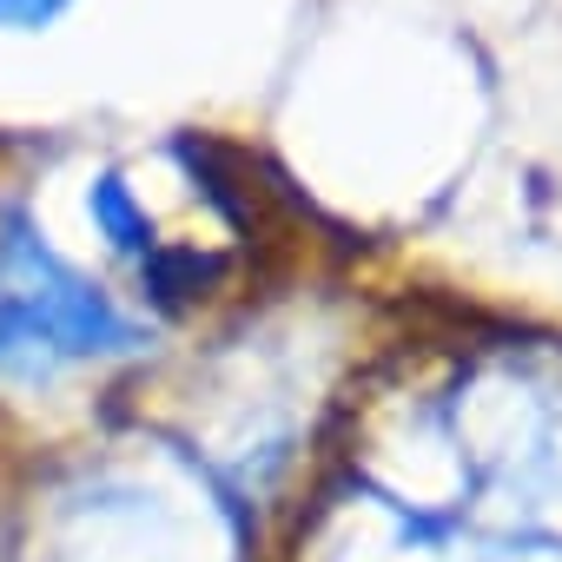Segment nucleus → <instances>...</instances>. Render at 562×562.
<instances>
[{
  "label": "nucleus",
  "mask_w": 562,
  "mask_h": 562,
  "mask_svg": "<svg viewBox=\"0 0 562 562\" xmlns=\"http://www.w3.org/2000/svg\"><path fill=\"white\" fill-rule=\"evenodd\" d=\"M67 8H74V0H0V27H8V34H41Z\"/></svg>",
  "instance_id": "7ed1b4c3"
},
{
  "label": "nucleus",
  "mask_w": 562,
  "mask_h": 562,
  "mask_svg": "<svg viewBox=\"0 0 562 562\" xmlns=\"http://www.w3.org/2000/svg\"><path fill=\"white\" fill-rule=\"evenodd\" d=\"M265 562H562V536L509 529L443 496L325 463L271 529Z\"/></svg>",
  "instance_id": "f03ea898"
},
{
  "label": "nucleus",
  "mask_w": 562,
  "mask_h": 562,
  "mask_svg": "<svg viewBox=\"0 0 562 562\" xmlns=\"http://www.w3.org/2000/svg\"><path fill=\"white\" fill-rule=\"evenodd\" d=\"M166 364V331L74 251L34 199H0V457L133 411Z\"/></svg>",
  "instance_id": "f257e3e1"
}]
</instances>
